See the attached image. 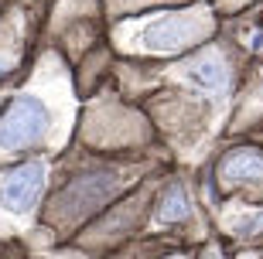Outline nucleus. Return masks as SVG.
<instances>
[{"mask_svg": "<svg viewBox=\"0 0 263 259\" xmlns=\"http://www.w3.org/2000/svg\"><path fill=\"white\" fill-rule=\"evenodd\" d=\"M117 194H120V174L117 171H89L79 181H72L68 188H62L48 202L45 211H48V222H59V225L72 229L76 222L89 218L99 205L117 198Z\"/></svg>", "mask_w": 263, "mask_h": 259, "instance_id": "obj_1", "label": "nucleus"}, {"mask_svg": "<svg viewBox=\"0 0 263 259\" xmlns=\"http://www.w3.org/2000/svg\"><path fill=\"white\" fill-rule=\"evenodd\" d=\"M209 31H212V24H209V14H202V10H192V14H161V17L147 21L144 28L137 31V41L151 55H178V51L205 41Z\"/></svg>", "mask_w": 263, "mask_h": 259, "instance_id": "obj_2", "label": "nucleus"}, {"mask_svg": "<svg viewBox=\"0 0 263 259\" xmlns=\"http://www.w3.org/2000/svg\"><path fill=\"white\" fill-rule=\"evenodd\" d=\"M45 177H48V164L45 161H24L17 167H10L0 177V208L7 215H28L41 198Z\"/></svg>", "mask_w": 263, "mask_h": 259, "instance_id": "obj_3", "label": "nucleus"}, {"mask_svg": "<svg viewBox=\"0 0 263 259\" xmlns=\"http://www.w3.org/2000/svg\"><path fill=\"white\" fill-rule=\"evenodd\" d=\"M181 75L192 78L195 86H202V89H209V92H219V96H222L226 89H229V82H233V68H229L226 55H219L215 48H205V51L192 55L185 65H181Z\"/></svg>", "mask_w": 263, "mask_h": 259, "instance_id": "obj_4", "label": "nucleus"}, {"mask_svg": "<svg viewBox=\"0 0 263 259\" xmlns=\"http://www.w3.org/2000/svg\"><path fill=\"white\" fill-rule=\"evenodd\" d=\"M219 181L226 188H239V184H263V154L253 147H239L233 154H226L219 164Z\"/></svg>", "mask_w": 263, "mask_h": 259, "instance_id": "obj_5", "label": "nucleus"}, {"mask_svg": "<svg viewBox=\"0 0 263 259\" xmlns=\"http://www.w3.org/2000/svg\"><path fill=\"white\" fill-rule=\"evenodd\" d=\"M192 215V208H188V194L181 184H171L161 198H157V218L161 222H181Z\"/></svg>", "mask_w": 263, "mask_h": 259, "instance_id": "obj_6", "label": "nucleus"}, {"mask_svg": "<svg viewBox=\"0 0 263 259\" xmlns=\"http://www.w3.org/2000/svg\"><path fill=\"white\" fill-rule=\"evenodd\" d=\"M164 259H188V256H164Z\"/></svg>", "mask_w": 263, "mask_h": 259, "instance_id": "obj_7", "label": "nucleus"}, {"mask_svg": "<svg viewBox=\"0 0 263 259\" xmlns=\"http://www.w3.org/2000/svg\"><path fill=\"white\" fill-rule=\"evenodd\" d=\"M209 259H222V256H219V252H215V256H209Z\"/></svg>", "mask_w": 263, "mask_h": 259, "instance_id": "obj_8", "label": "nucleus"}]
</instances>
